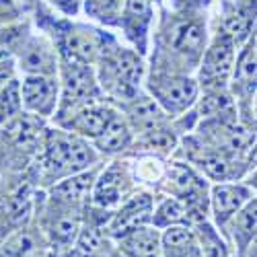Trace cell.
<instances>
[{"instance_id": "obj_1", "label": "cell", "mask_w": 257, "mask_h": 257, "mask_svg": "<svg viewBox=\"0 0 257 257\" xmlns=\"http://www.w3.org/2000/svg\"><path fill=\"white\" fill-rule=\"evenodd\" d=\"M48 159L54 167L82 169L93 161V155L87 146L70 138H52L48 148Z\"/></svg>"}, {"instance_id": "obj_2", "label": "cell", "mask_w": 257, "mask_h": 257, "mask_svg": "<svg viewBox=\"0 0 257 257\" xmlns=\"http://www.w3.org/2000/svg\"><path fill=\"white\" fill-rule=\"evenodd\" d=\"M23 99L29 109L39 111V113H50L54 107V101H56L54 82L41 74L29 76L23 84Z\"/></svg>"}, {"instance_id": "obj_3", "label": "cell", "mask_w": 257, "mask_h": 257, "mask_svg": "<svg viewBox=\"0 0 257 257\" xmlns=\"http://www.w3.org/2000/svg\"><path fill=\"white\" fill-rule=\"evenodd\" d=\"M232 66V44L230 39L224 37L214 44V48L206 54L204 68H202V78L206 82H222L226 74L230 72Z\"/></svg>"}, {"instance_id": "obj_4", "label": "cell", "mask_w": 257, "mask_h": 257, "mask_svg": "<svg viewBox=\"0 0 257 257\" xmlns=\"http://www.w3.org/2000/svg\"><path fill=\"white\" fill-rule=\"evenodd\" d=\"M196 84L187 80V78H173L167 80L163 87L157 91L159 97L163 99V103L169 107V109H183L191 101L196 99Z\"/></svg>"}, {"instance_id": "obj_5", "label": "cell", "mask_w": 257, "mask_h": 257, "mask_svg": "<svg viewBox=\"0 0 257 257\" xmlns=\"http://www.w3.org/2000/svg\"><path fill=\"white\" fill-rule=\"evenodd\" d=\"M249 196V191L243 187H232V185H218L214 187V212H216V218L220 222H224L230 214H234L241 204L245 202V198Z\"/></svg>"}, {"instance_id": "obj_6", "label": "cell", "mask_w": 257, "mask_h": 257, "mask_svg": "<svg viewBox=\"0 0 257 257\" xmlns=\"http://www.w3.org/2000/svg\"><path fill=\"white\" fill-rule=\"evenodd\" d=\"M148 212H151V200H148L146 196L134 198L132 202L125 204V208L117 216V220L113 224V232L115 234H123V232L136 230V226L142 224L148 218Z\"/></svg>"}, {"instance_id": "obj_7", "label": "cell", "mask_w": 257, "mask_h": 257, "mask_svg": "<svg viewBox=\"0 0 257 257\" xmlns=\"http://www.w3.org/2000/svg\"><path fill=\"white\" fill-rule=\"evenodd\" d=\"M95 93L93 76L82 66H70L66 72V99L68 101H84Z\"/></svg>"}, {"instance_id": "obj_8", "label": "cell", "mask_w": 257, "mask_h": 257, "mask_svg": "<svg viewBox=\"0 0 257 257\" xmlns=\"http://www.w3.org/2000/svg\"><path fill=\"white\" fill-rule=\"evenodd\" d=\"M125 251L130 257H161V247H159V237L153 230H134L130 239L125 241Z\"/></svg>"}, {"instance_id": "obj_9", "label": "cell", "mask_w": 257, "mask_h": 257, "mask_svg": "<svg viewBox=\"0 0 257 257\" xmlns=\"http://www.w3.org/2000/svg\"><path fill=\"white\" fill-rule=\"evenodd\" d=\"M202 41H204V29L198 23H185L175 29V35L171 39V44L179 52L198 54L202 48Z\"/></svg>"}, {"instance_id": "obj_10", "label": "cell", "mask_w": 257, "mask_h": 257, "mask_svg": "<svg viewBox=\"0 0 257 257\" xmlns=\"http://www.w3.org/2000/svg\"><path fill=\"white\" fill-rule=\"evenodd\" d=\"M125 142H127V130H125V125L115 117H111L109 123L105 125V130L97 136L99 148L101 151H107V153L119 151V148L125 146Z\"/></svg>"}, {"instance_id": "obj_11", "label": "cell", "mask_w": 257, "mask_h": 257, "mask_svg": "<svg viewBox=\"0 0 257 257\" xmlns=\"http://www.w3.org/2000/svg\"><path fill=\"white\" fill-rule=\"evenodd\" d=\"M111 115L109 111H105V109H89V111H84L82 115H78V119L72 123L76 130H80L82 134H89V136H99L103 130H105V125L109 123Z\"/></svg>"}, {"instance_id": "obj_12", "label": "cell", "mask_w": 257, "mask_h": 257, "mask_svg": "<svg viewBox=\"0 0 257 257\" xmlns=\"http://www.w3.org/2000/svg\"><path fill=\"white\" fill-rule=\"evenodd\" d=\"M117 187H119V171L109 169L97 183V202L103 206H109L117 200Z\"/></svg>"}, {"instance_id": "obj_13", "label": "cell", "mask_w": 257, "mask_h": 257, "mask_svg": "<svg viewBox=\"0 0 257 257\" xmlns=\"http://www.w3.org/2000/svg\"><path fill=\"white\" fill-rule=\"evenodd\" d=\"M66 50L72 54L74 60L84 62V60H91L95 54V44L91 35L87 33H70L68 41H66Z\"/></svg>"}, {"instance_id": "obj_14", "label": "cell", "mask_w": 257, "mask_h": 257, "mask_svg": "<svg viewBox=\"0 0 257 257\" xmlns=\"http://www.w3.org/2000/svg\"><path fill=\"white\" fill-rule=\"evenodd\" d=\"M132 117L136 123H140L142 127H153L161 121V109L148 99H142L138 101L134 107H132Z\"/></svg>"}, {"instance_id": "obj_15", "label": "cell", "mask_w": 257, "mask_h": 257, "mask_svg": "<svg viewBox=\"0 0 257 257\" xmlns=\"http://www.w3.org/2000/svg\"><path fill=\"white\" fill-rule=\"evenodd\" d=\"M191 243H194V239H191V232L187 228H177V226L175 228H169L165 232V237H163V245H165L169 257L177 255L179 251H183Z\"/></svg>"}, {"instance_id": "obj_16", "label": "cell", "mask_w": 257, "mask_h": 257, "mask_svg": "<svg viewBox=\"0 0 257 257\" xmlns=\"http://www.w3.org/2000/svg\"><path fill=\"white\" fill-rule=\"evenodd\" d=\"M91 175H78L68 181H64L60 187H56V194L66 198V200H80L91 187Z\"/></svg>"}, {"instance_id": "obj_17", "label": "cell", "mask_w": 257, "mask_h": 257, "mask_svg": "<svg viewBox=\"0 0 257 257\" xmlns=\"http://www.w3.org/2000/svg\"><path fill=\"white\" fill-rule=\"evenodd\" d=\"M185 218V210L179 202L175 200H167L159 212H157V216H155V224L159 226H165V224H175V222H181Z\"/></svg>"}, {"instance_id": "obj_18", "label": "cell", "mask_w": 257, "mask_h": 257, "mask_svg": "<svg viewBox=\"0 0 257 257\" xmlns=\"http://www.w3.org/2000/svg\"><path fill=\"white\" fill-rule=\"evenodd\" d=\"M23 64L27 70H35V72H46L52 68V58L48 54V50L39 48V46H33L27 50L25 58H23Z\"/></svg>"}, {"instance_id": "obj_19", "label": "cell", "mask_w": 257, "mask_h": 257, "mask_svg": "<svg viewBox=\"0 0 257 257\" xmlns=\"http://www.w3.org/2000/svg\"><path fill=\"white\" fill-rule=\"evenodd\" d=\"M21 107V99H19V84L15 80H11V84L5 89L3 99H0V117L9 119L13 117Z\"/></svg>"}, {"instance_id": "obj_20", "label": "cell", "mask_w": 257, "mask_h": 257, "mask_svg": "<svg viewBox=\"0 0 257 257\" xmlns=\"http://www.w3.org/2000/svg\"><path fill=\"white\" fill-rule=\"evenodd\" d=\"M237 76H239L241 84L247 87L249 93L255 89V50L253 48H249L245 52V56L241 58V64L237 68Z\"/></svg>"}, {"instance_id": "obj_21", "label": "cell", "mask_w": 257, "mask_h": 257, "mask_svg": "<svg viewBox=\"0 0 257 257\" xmlns=\"http://www.w3.org/2000/svg\"><path fill=\"white\" fill-rule=\"evenodd\" d=\"M202 249H204V257H226V249L220 241V237L214 232L208 224L202 226Z\"/></svg>"}, {"instance_id": "obj_22", "label": "cell", "mask_w": 257, "mask_h": 257, "mask_svg": "<svg viewBox=\"0 0 257 257\" xmlns=\"http://www.w3.org/2000/svg\"><path fill=\"white\" fill-rule=\"evenodd\" d=\"M78 247H80L82 255H97L101 251V247H103V237L95 228L82 230L80 239H78Z\"/></svg>"}, {"instance_id": "obj_23", "label": "cell", "mask_w": 257, "mask_h": 257, "mask_svg": "<svg viewBox=\"0 0 257 257\" xmlns=\"http://www.w3.org/2000/svg\"><path fill=\"white\" fill-rule=\"evenodd\" d=\"M76 230H78V222L72 220V218H62L56 222L54 226V237L62 243H68L76 237Z\"/></svg>"}, {"instance_id": "obj_24", "label": "cell", "mask_w": 257, "mask_h": 257, "mask_svg": "<svg viewBox=\"0 0 257 257\" xmlns=\"http://www.w3.org/2000/svg\"><path fill=\"white\" fill-rule=\"evenodd\" d=\"M204 169H206V173L214 179H224L228 175V163L220 157H208L202 161Z\"/></svg>"}, {"instance_id": "obj_25", "label": "cell", "mask_w": 257, "mask_h": 257, "mask_svg": "<svg viewBox=\"0 0 257 257\" xmlns=\"http://www.w3.org/2000/svg\"><path fill=\"white\" fill-rule=\"evenodd\" d=\"M239 232H243L247 239L253 237V232H255V202L249 204L239 214Z\"/></svg>"}, {"instance_id": "obj_26", "label": "cell", "mask_w": 257, "mask_h": 257, "mask_svg": "<svg viewBox=\"0 0 257 257\" xmlns=\"http://www.w3.org/2000/svg\"><path fill=\"white\" fill-rule=\"evenodd\" d=\"M171 175H173L175 187L181 191V194H189L191 185H194V177H191L189 171H187L185 167H173V171H171Z\"/></svg>"}, {"instance_id": "obj_27", "label": "cell", "mask_w": 257, "mask_h": 257, "mask_svg": "<svg viewBox=\"0 0 257 257\" xmlns=\"http://www.w3.org/2000/svg\"><path fill=\"white\" fill-rule=\"evenodd\" d=\"M148 21V0H127V21Z\"/></svg>"}, {"instance_id": "obj_28", "label": "cell", "mask_w": 257, "mask_h": 257, "mask_svg": "<svg viewBox=\"0 0 257 257\" xmlns=\"http://www.w3.org/2000/svg\"><path fill=\"white\" fill-rule=\"evenodd\" d=\"M226 105H228V99H226V97H220V95L208 97V99H204L202 105H200V113H202V115H214V113L222 111Z\"/></svg>"}, {"instance_id": "obj_29", "label": "cell", "mask_w": 257, "mask_h": 257, "mask_svg": "<svg viewBox=\"0 0 257 257\" xmlns=\"http://www.w3.org/2000/svg\"><path fill=\"white\" fill-rule=\"evenodd\" d=\"M17 132H19V142H23V144H31L37 138V127L31 125V119L21 121L19 127H17Z\"/></svg>"}, {"instance_id": "obj_30", "label": "cell", "mask_w": 257, "mask_h": 257, "mask_svg": "<svg viewBox=\"0 0 257 257\" xmlns=\"http://www.w3.org/2000/svg\"><path fill=\"white\" fill-rule=\"evenodd\" d=\"M119 5V0H91V9H99L101 13H109Z\"/></svg>"}, {"instance_id": "obj_31", "label": "cell", "mask_w": 257, "mask_h": 257, "mask_svg": "<svg viewBox=\"0 0 257 257\" xmlns=\"http://www.w3.org/2000/svg\"><path fill=\"white\" fill-rule=\"evenodd\" d=\"M173 257H202V255H200V249H198L194 243H191L189 247H185L183 251H179V253L173 255Z\"/></svg>"}, {"instance_id": "obj_32", "label": "cell", "mask_w": 257, "mask_h": 257, "mask_svg": "<svg viewBox=\"0 0 257 257\" xmlns=\"http://www.w3.org/2000/svg\"><path fill=\"white\" fill-rule=\"evenodd\" d=\"M54 3H58L66 13H74V11H76V5H78V0H54Z\"/></svg>"}, {"instance_id": "obj_33", "label": "cell", "mask_w": 257, "mask_h": 257, "mask_svg": "<svg viewBox=\"0 0 257 257\" xmlns=\"http://www.w3.org/2000/svg\"><path fill=\"white\" fill-rule=\"evenodd\" d=\"M13 13H15V7H13L11 0H0V17H7Z\"/></svg>"}, {"instance_id": "obj_34", "label": "cell", "mask_w": 257, "mask_h": 257, "mask_svg": "<svg viewBox=\"0 0 257 257\" xmlns=\"http://www.w3.org/2000/svg\"><path fill=\"white\" fill-rule=\"evenodd\" d=\"M7 56V52H5V48L3 46H0V58H5Z\"/></svg>"}]
</instances>
